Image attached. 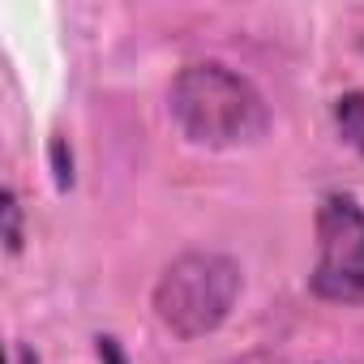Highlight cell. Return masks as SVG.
<instances>
[{
  "mask_svg": "<svg viewBox=\"0 0 364 364\" xmlns=\"http://www.w3.org/2000/svg\"><path fill=\"white\" fill-rule=\"evenodd\" d=\"M167 103H171L180 133L210 150L249 146V141L266 137V129H270V107L257 95V86L215 60L180 69Z\"/></svg>",
  "mask_w": 364,
  "mask_h": 364,
  "instance_id": "6da1fadb",
  "label": "cell"
},
{
  "mask_svg": "<svg viewBox=\"0 0 364 364\" xmlns=\"http://www.w3.org/2000/svg\"><path fill=\"white\" fill-rule=\"evenodd\" d=\"M240 296V266L223 253H185L154 283V313L176 338L219 330Z\"/></svg>",
  "mask_w": 364,
  "mask_h": 364,
  "instance_id": "7a4b0ae2",
  "label": "cell"
},
{
  "mask_svg": "<svg viewBox=\"0 0 364 364\" xmlns=\"http://www.w3.org/2000/svg\"><path fill=\"white\" fill-rule=\"evenodd\" d=\"M313 296L330 304H364V210L351 193H326L317 206Z\"/></svg>",
  "mask_w": 364,
  "mask_h": 364,
  "instance_id": "3957f363",
  "label": "cell"
},
{
  "mask_svg": "<svg viewBox=\"0 0 364 364\" xmlns=\"http://www.w3.org/2000/svg\"><path fill=\"white\" fill-rule=\"evenodd\" d=\"M334 124H338V137L364 154V90H347L334 99Z\"/></svg>",
  "mask_w": 364,
  "mask_h": 364,
  "instance_id": "277c9868",
  "label": "cell"
},
{
  "mask_svg": "<svg viewBox=\"0 0 364 364\" xmlns=\"http://www.w3.org/2000/svg\"><path fill=\"white\" fill-rule=\"evenodd\" d=\"M0 219H5V249L18 257V253H22V245H26V232H22V202H18V193H14V189L0 193Z\"/></svg>",
  "mask_w": 364,
  "mask_h": 364,
  "instance_id": "5b68a950",
  "label": "cell"
},
{
  "mask_svg": "<svg viewBox=\"0 0 364 364\" xmlns=\"http://www.w3.org/2000/svg\"><path fill=\"white\" fill-rule=\"evenodd\" d=\"M48 159H52V180H56V189L69 193V189H73V150H69V137H65V133H52Z\"/></svg>",
  "mask_w": 364,
  "mask_h": 364,
  "instance_id": "8992f818",
  "label": "cell"
},
{
  "mask_svg": "<svg viewBox=\"0 0 364 364\" xmlns=\"http://www.w3.org/2000/svg\"><path fill=\"white\" fill-rule=\"evenodd\" d=\"M95 355H99V364H129L124 351H120V338H112V334L95 338Z\"/></svg>",
  "mask_w": 364,
  "mask_h": 364,
  "instance_id": "52a82bcc",
  "label": "cell"
},
{
  "mask_svg": "<svg viewBox=\"0 0 364 364\" xmlns=\"http://www.w3.org/2000/svg\"><path fill=\"white\" fill-rule=\"evenodd\" d=\"M14 364H39V351H35L31 343H18V347H14Z\"/></svg>",
  "mask_w": 364,
  "mask_h": 364,
  "instance_id": "ba28073f",
  "label": "cell"
}]
</instances>
